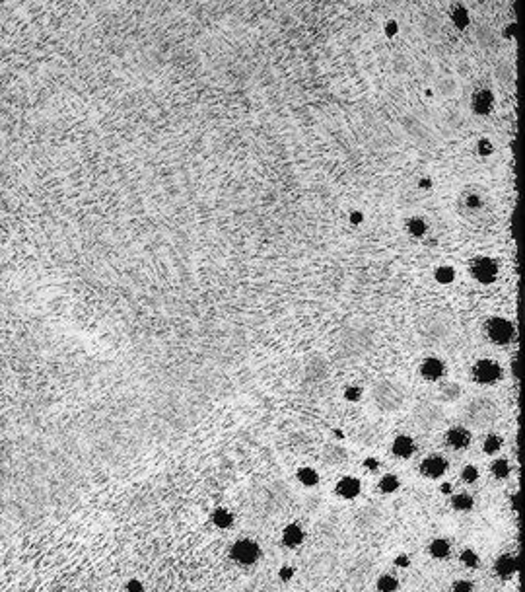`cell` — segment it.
<instances>
[{
  "instance_id": "ffe728a7",
  "label": "cell",
  "mask_w": 525,
  "mask_h": 592,
  "mask_svg": "<svg viewBox=\"0 0 525 592\" xmlns=\"http://www.w3.org/2000/svg\"><path fill=\"white\" fill-rule=\"evenodd\" d=\"M399 489V478L393 476V474H387L379 479V491L381 493H393Z\"/></svg>"
},
{
  "instance_id": "5bb4252c",
  "label": "cell",
  "mask_w": 525,
  "mask_h": 592,
  "mask_svg": "<svg viewBox=\"0 0 525 592\" xmlns=\"http://www.w3.org/2000/svg\"><path fill=\"white\" fill-rule=\"evenodd\" d=\"M449 551H451V547H449L447 539H444V538L432 539V543H430V555H432V557H436V559H446V557L449 555Z\"/></svg>"
},
{
  "instance_id": "4fadbf2b",
  "label": "cell",
  "mask_w": 525,
  "mask_h": 592,
  "mask_svg": "<svg viewBox=\"0 0 525 592\" xmlns=\"http://www.w3.org/2000/svg\"><path fill=\"white\" fill-rule=\"evenodd\" d=\"M282 541L286 547H298L304 541V530L298 524H288L282 532Z\"/></svg>"
},
{
  "instance_id": "5b68a950",
  "label": "cell",
  "mask_w": 525,
  "mask_h": 592,
  "mask_svg": "<svg viewBox=\"0 0 525 592\" xmlns=\"http://www.w3.org/2000/svg\"><path fill=\"white\" fill-rule=\"evenodd\" d=\"M471 275L484 284H490L498 277V263L490 257H476L471 263Z\"/></svg>"
},
{
  "instance_id": "7c38bea8",
  "label": "cell",
  "mask_w": 525,
  "mask_h": 592,
  "mask_svg": "<svg viewBox=\"0 0 525 592\" xmlns=\"http://www.w3.org/2000/svg\"><path fill=\"white\" fill-rule=\"evenodd\" d=\"M492 104H494V98H492V94H490L488 90H478V92L472 96V109H474L476 113H482V115L490 113Z\"/></svg>"
},
{
  "instance_id": "d6986e66",
  "label": "cell",
  "mask_w": 525,
  "mask_h": 592,
  "mask_svg": "<svg viewBox=\"0 0 525 592\" xmlns=\"http://www.w3.org/2000/svg\"><path fill=\"white\" fill-rule=\"evenodd\" d=\"M482 448L486 454H496L502 448V436L500 434H488L482 442Z\"/></svg>"
},
{
  "instance_id": "d4e9b609",
  "label": "cell",
  "mask_w": 525,
  "mask_h": 592,
  "mask_svg": "<svg viewBox=\"0 0 525 592\" xmlns=\"http://www.w3.org/2000/svg\"><path fill=\"white\" fill-rule=\"evenodd\" d=\"M232 520H234V518H232V514H230L228 510H222V508H220V510L214 512V522H216L220 528H228V526L232 524Z\"/></svg>"
},
{
  "instance_id": "484cf974",
  "label": "cell",
  "mask_w": 525,
  "mask_h": 592,
  "mask_svg": "<svg viewBox=\"0 0 525 592\" xmlns=\"http://www.w3.org/2000/svg\"><path fill=\"white\" fill-rule=\"evenodd\" d=\"M461 479H463L465 483H474V481L478 479V470H476L474 466H465L463 472H461Z\"/></svg>"
},
{
  "instance_id": "836d02e7",
  "label": "cell",
  "mask_w": 525,
  "mask_h": 592,
  "mask_svg": "<svg viewBox=\"0 0 525 592\" xmlns=\"http://www.w3.org/2000/svg\"><path fill=\"white\" fill-rule=\"evenodd\" d=\"M419 185L422 187V189H430V187H432V179L424 177V179H420V181H419Z\"/></svg>"
},
{
  "instance_id": "ac0fdd59",
  "label": "cell",
  "mask_w": 525,
  "mask_h": 592,
  "mask_svg": "<svg viewBox=\"0 0 525 592\" xmlns=\"http://www.w3.org/2000/svg\"><path fill=\"white\" fill-rule=\"evenodd\" d=\"M510 472H512V468H510V462H508V460L500 458V460L492 462V474H494V478L506 479V478L510 476Z\"/></svg>"
},
{
  "instance_id": "2e32d148",
  "label": "cell",
  "mask_w": 525,
  "mask_h": 592,
  "mask_svg": "<svg viewBox=\"0 0 525 592\" xmlns=\"http://www.w3.org/2000/svg\"><path fill=\"white\" fill-rule=\"evenodd\" d=\"M407 230H409V234H411V236H415V238H422V236L426 234L428 226H426L424 218H420V216H413V218L407 222Z\"/></svg>"
},
{
  "instance_id": "6da1fadb",
  "label": "cell",
  "mask_w": 525,
  "mask_h": 592,
  "mask_svg": "<svg viewBox=\"0 0 525 592\" xmlns=\"http://www.w3.org/2000/svg\"><path fill=\"white\" fill-rule=\"evenodd\" d=\"M496 415H498V409H496L494 401L484 399V397L474 399L467 409V417L472 425H488L496 419Z\"/></svg>"
},
{
  "instance_id": "f546056e",
  "label": "cell",
  "mask_w": 525,
  "mask_h": 592,
  "mask_svg": "<svg viewBox=\"0 0 525 592\" xmlns=\"http://www.w3.org/2000/svg\"><path fill=\"white\" fill-rule=\"evenodd\" d=\"M278 575H280L282 581H290V579L294 577V569H292V567H280Z\"/></svg>"
},
{
  "instance_id": "7a4b0ae2",
  "label": "cell",
  "mask_w": 525,
  "mask_h": 592,
  "mask_svg": "<svg viewBox=\"0 0 525 592\" xmlns=\"http://www.w3.org/2000/svg\"><path fill=\"white\" fill-rule=\"evenodd\" d=\"M486 335L496 345H506L514 337V325L504 318H492L486 323Z\"/></svg>"
},
{
  "instance_id": "e0dca14e",
  "label": "cell",
  "mask_w": 525,
  "mask_h": 592,
  "mask_svg": "<svg viewBox=\"0 0 525 592\" xmlns=\"http://www.w3.org/2000/svg\"><path fill=\"white\" fill-rule=\"evenodd\" d=\"M298 479H300V483H304L306 487H314V485L319 483V474L315 470H312V468H302L298 472Z\"/></svg>"
},
{
  "instance_id": "9c48e42d",
  "label": "cell",
  "mask_w": 525,
  "mask_h": 592,
  "mask_svg": "<svg viewBox=\"0 0 525 592\" xmlns=\"http://www.w3.org/2000/svg\"><path fill=\"white\" fill-rule=\"evenodd\" d=\"M360 489H362L360 479H356V478H352V476H346V478L339 479L335 491H337V495L342 497V499H354V497L360 493Z\"/></svg>"
},
{
  "instance_id": "277c9868",
  "label": "cell",
  "mask_w": 525,
  "mask_h": 592,
  "mask_svg": "<svg viewBox=\"0 0 525 592\" xmlns=\"http://www.w3.org/2000/svg\"><path fill=\"white\" fill-rule=\"evenodd\" d=\"M261 555L259 545L253 539H239L232 547V557L241 565H253Z\"/></svg>"
},
{
  "instance_id": "e575fe53",
  "label": "cell",
  "mask_w": 525,
  "mask_h": 592,
  "mask_svg": "<svg viewBox=\"0 0 525 592\" xmlns=\"http://www.w3.org/2000/svg\"><path fill=\"white\" fill-rule=\"evenodd\" d=\"M440 491H442L444 495H449V493H451V485H449V483H444L442 487H440Z\"/></svg>"
},
{
  "instance_id": "ba28073f",
  "label": "cell",
  "mask_w": 525,
  "mask_h": 592,
  "mask_svg": "<svg viewBox=\"0 0 525 592\" xmlns=\"http://www.w3.org/2000/svg\"><path fill=\"white\" fill-rule=\"evenodd\" d=\"M444 372H446V366H444V363H442L440 359H436V357H428V359H424V363L420 365V376L424 378V380L436 382L438 378L444 376Z\"/></svg>"
},
{
  "instance_id": "8fae6325",
  "label": "cell",
  "mask_w": 525,
  "mask_h": 592,
  "mask_svg": "<svg viewBox=\"0 0 525 592\" xmlns=\"http://www.w3.org/2000/svg\"><path fill=\"white\" fill-rule=\"evenodd\" d=\"M393 454L397 458H411L413 452H415V440L407 434H399L395 440H393V446H391Z\"/></svg>"
},
{
  "instance_id": "30bf717a",
  "label": "cell",
  "mask_w": 525,
  "mask_h": 592,
  "mask_svg": "<svg viewBox=\"0 0 525 592\" xmlns=\"http://www.w3.org/2000/svg\"><path fill=\"white\" fill-rule=\"evenodd\" d=\"M494 569H496V573H498L502 579H510V577L518 571V559H516L514 555H510V553H504V555H500V557L496 559Z\"/></svg>"
},
{
  "instance_id": "4dcf8cb0",
  "label": "cell",
  "mask_w": 525,
  "mask_h": 592,
  "mask_svg": "<svg viewBox=\"0 0 525 592\" xmlns=\"http://www.w3.org/2000/svg\"><path fill=\"white\" fill-rule=\"evenodd\" d=\"M467 207L478 209V207H480V199H478L476 195H467Z\"/></svg>"
},
{
  "instance_id": "44dd1931",
  "label": "cell",
  "mask_w": 525,
  "mask_h": 592,
  "mask_svg": "<svg viewBox=\"0 0 525 592\" xmlns=\"http://www.w3.org/2000/svg\"><path fill=\"white\" fill-rule=\"evenodd\" d=\"M451 20H453V24H455L459 29H463V28L469 26V12H467L463 6H457V8L453 10V14H451Z\"/></svg>"
},
{
  "instance_id": "7402d4cb",
  "label": "cell",
  "mask_w": 525,
  "mask_h": 592,
  "mask_svg": "<svg viewBox=\"0 0 525 592\" xmlns=\"http://www.w3.org/2000/svg\"><path fill=\"white\" fill-rule=\"evenodd\" d=\"M434 275H436V281H438L440 284H449V282L455 279V271L451 269V267H447V265L438 267Z\"/></svg>"
},
{
  "instance_id": "d590c367",
  "label": "cell",
  "mask_w": 525,
  "mask_h": 592,
  "mask_svg": "<svg viewBox=\"0 0 525 592\" xmlns=\"http://www.w3.org/2000/svg\"><path fill=\"white\" fill-rule=\"evenodd\" d=\"M352 222L356 224V222H362V215L360 213H352Z\"/></svg>"
},
{
  "instance_id": "52a82bcc",
  "label": "cell",
  "mask_w": 525,
  "mask_h": 592,
  "mask_svg": "<svg viewBox=\"0 0 525 592\" xmlns=\"http://www.w3.org/2000/svg\"><path fill=\"white\" fill-rule=\"evenodd\" d=\"M446 444L453 450H463L471 444V432L463 427H453L446 432Z\"/></svg>"
},
{
  "instance_id": "1f68e13d",
  "label": "cell",
  "mask_w": 525,
  "mask_h": 592,
  "mask_svg": "<svg viewBox=\"0 0 525 592\" xmlns=\"http://www.w3.org/2000/svg\"><path fill=\"white\" fill-rule=\"evenodd\" d=\"M364 466H366L368 470H371V472H373V470H377L379 462H377L375 458H366V460H364Z\"/></svg>"
},
{
  "instance_id": "9a60e30c",
  "label": "cell",
  "mask_w": 525,
  "mask_h": 592,
  "mask_svg": "<svg viewBox=\"0 0 525 592\" xmlns=\"http://www.w3.org/2000/svg\"><path fill=\"white\" fill-rule=\"evenodd\" d=\"M451 507L459 512H467L472 508V497L469 493H459L455 497H451Z\"/></svg>"
},
{
  "instance_id": "83f0119b",
  "label": "cell",
  "mask_w": 525,
  "mask_h": 592,
  "mask_svg": "<svg viewBox=\"0 0 525 592\" xmlns=\"http://www.w3.org/2000/svg\"><path fill=\"white\" fill-rule=\"evenodd\" d=\"M478 152H480L482 156H488V154L492 152V144H490L486 139H482V141L478 142Z\"/></svg>"
},
{
  "instance_id": "cb8c5ba5",
  "label": "cell",
  "mask_w": 525,
  "mask_h": 592,
  "mask_svg": "<svg viewBox=\"0 0 525 592\" xmlns=\"http://www.w3.org/2000/svg\"><path fill=\"white\" fill-rule=\"evenodd\" d=\"M459 561L465 565V567H469V569H474L476 565H478V555L472 551V549H463L461 551V557H459Z\"/></svg>"
},
{
  "instance_id": "8992f818",
  "label": "cell",
  "mask_w": 525,
  "mask_h": 592,
  "mask_svg": "<svg viewBox=\"0 0 525 592\" xmlns=\"http://www.w3.org/2000/svg\"><path fill=\"white\" fill-rule=\"evenodd\" d=\"M446 470H447V462H446V458H442L438 454H432V456L424 458L422 464H420V474L424 478H430V479L442 478L446 474Z\"/></svg>"
},
{
  "instance_id": "f1b7e54d",
  "label": "cell",
  "mask_w": 525,
  "mask_h": 592,
  "mask_svg": "<svg viewBox=\"0 0 525 592\" xmlns=\"http://www.w3.org/2000/svg\"><path fill=\"white\" fill-rule=\"evenodd\" d=\"M451 589L453 591H472V583H469V581H457V583L451 585Z\"/></svg>"
},
{
  "instance_id": "4316f807",
  "label": "cell",
  "mask_w": 525,
  "mask_h": 592,
  "mask_svg": "<svg viewBox=\"0 0 525 592\" xmlns=\"http://www.w3.org/2000/svg\"><path fill=\"white\" fill-rule=\"evenodd\" d=\"M360 395H362V390H360V388H356V386H350V388H346V390H344V397H346L348 401H358V399H360Z\"/></svg>"
},
{
  "instance_id": "603a6c76",
  "label": "cell",
  "mask_w": 525,
  "mask_h": 592,
  "mask_svg": "<svg viewBox=\"0 0 525 592\" xmlns=\"http://www.w3.org/2000/svg\"><path fill=\"white\" fill-rule=\"evenodd\" d=\"M397 587H399V583H397V579L391 577V575H383V577H379V581H377V589L383 592L395 591Z\"/></svg>"
},
{
  "instance_id": "d6a6232c",
  "label": "cell",
  "mask_w": 525,
  "mask_h": 592,
  "mask_svg": "<svg viewBox=\"0 0 525 592\" xmlns=\"http://www.w3.org/2000/svg\"><path fill=\"white\" fill-rule=\"evenodd\" d=\"M395 565L397 567H407L409 565V555H399L397 559H395Z\"/></svg>"
},
{
  "instance_id": "3957f363",
  "label": "cell",
  "mask_w": 525,
  "mask_h": 592,
  "mask_svg": "<svg viewBox=\"0 0 525 592\" xmlns=\"http://www.w3.org/2000/svg\"><path fill=\"white\" fill-rule=\"evenodd\" d=\"M472 378L478 384H494L502 378V366L492 359H482L472 366Z\"/></svg>"
}]
</instances>
